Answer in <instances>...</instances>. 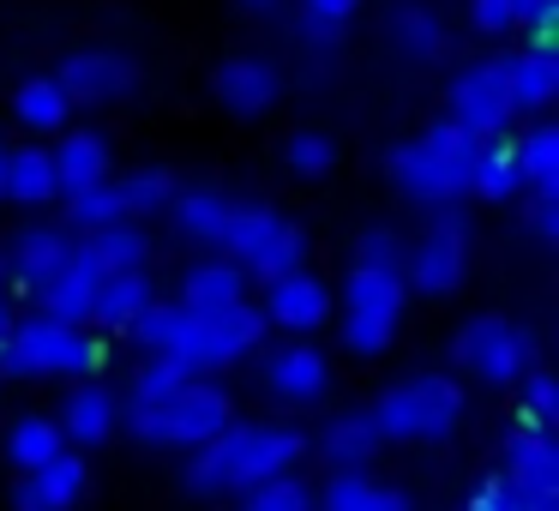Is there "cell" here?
Segmentation results:
<instances>
[{
    "mask_svg": "<svg viewBox=\"0 0 559 511\" xmlns=\"http://www.w3.org/2000/svg\"><path fill=\"white\" fill-rule=\"evenodd\" d=\"M211 97H217L235 121H253V115H265L271 103L283 97V79H277V67L259 61V55H229V61L211 73Z\"/></svg>",
    "mask_w": 559,
    "mask_h": 511,
    "instance_id": "cell-15",
    "label": "cell"
},
{
    "mask_svg": "<svg viewBox=\"0 0 559 511\" xmlns=\"http://www.w3.org/2000/svg\"><path fill=\"white\" fill-rule=\"evenodd\" d=\"M115 397L103 385H85V379H79L73 391H67V403H61V439H67V451H91V445H103V439H115Z\"/></svg>",
    "mask_w": 559,
    "mask_h": 511,
    "instance_id": "cell-22",
    "label": "cell"
},
{
    "mask_svg": "<svg viewBox=\"0 0 559 511\" xmlns=\"http://www.w3.org/2000/svg\"><path fill=\"white\" fill-rule=\"evenodd\" d=\"M229 211H235V199L223 193V187H211V181L181 187V193L169 199V217H175V229H181V241L211 247V253L223 247V229H229Z\"/></svg>",
    "mask_w": 559,
    "mask_h": 511,
    "instance_id": "cell-20",
    "label": "cell"
},
{
    "mask_svg": "<svg viewBox=\"0 0 559 511\" xmlns=\"http://www.w3.org/2000/svg\"><path fill=\"white\" fill-rule=\"evenodd\" d=\"M103 361V343L85 325H61V319H13V337L0 343V373L13 379H91Z\"/></svg>",
    "mask_w": 559,
    "mask_h": 511,
    "instance_id": "cell-5",
    "label": "cell"
},
{
    "mask_svg": "<svg viewBox=\"0 0 559 511\" xmlns=\"http://www.w3.org/2000/svg\"><path fill=\"white\" fill-rule=\"evenodd\" d=\"M55 85L67 91L73 109H79V103H85V109H103V103L133 97V91L145 85V67H139V55L115 49V43H85V49H73L61 61Z\"/></svg>",
    "mask_w": 559,
    "mask_h": 511,
    "instance_id": "cell-10",
    "label": "cell"
},
{
    "mask_svg": "<svg viewBox=\"0 0 559 511\" xmlns=\"http://www.w3.org/2000/svg\"><path fill=\"white\" fill-rule=\"evenodd\" d=\"M283 163H289V175H301V181H319V175H331V163H337V145H331L325 133H295L289 145H283Z\"/></svg>",
    "mask_w": 559,
    "mask_h": 511,
    "instance_id": "cell-41",
    "label": "cell"
},
{
    "mask_svg": "<svg viewBox=\"0 0 559 511\" xmlns=\"http://www.w3.org/2000/svg\"><path fill=\"white\" fill-rule=\"evenodd\" d=\"M469 19L481 37H506V31H535V49H554V7L535 0H469Z\"/></svg>",
    "mask_w": 559,
    "mask_h": 511,
    "instance_id": "cell-28",
    "label": "cell"
},
{
    "mask_svg": "<svg viewBox=\"0 0 559 511\" xmlns=\"http://www.w3.org/2000/svg\"><path fill=\"white\" fill-rule=\"evenodd\" d=\"M295 13H301V31L307 37H337L355 13H361V0H295Z\"/></svg>",
    "mask_w": 559,
    "mask_h": 511,
    "instance_id": "cell-42",
    "label": "cell"
},
{
    "mask_svg": "<svg viewBox=\"0 0 559 511\" xmlns=\"http://www.w3.org/2000/svg\"><path fill=\"white\" fill-rule=\"evenodd\" d=\"M451 361L469 379H481V385L506 391V385H518V379L535 373V337L506 313H481L451 337Z\"/></svg>",
    "mask_w": 559,
    "mask_h": 511,
    "instance_id": "cell-7",
    "label": "cell"
},
{
    "mask_svg": "<svg viewBox=\"0 0 559 511\" xmlns=\"http://www.w3.org/2000/svg\"><path fill=\"white\" fill-rule=\"evenodd\" d=\"M379 427H373V415L367 409H343V415H331L325 421V433H319V457L331 463V470H367V463L379 457Z\"/></svg>",
    "mask_w": 559,
    "mask_h": 511,
    "instance_id": "cell-24",
    "label": "cell"
},
{
    "mask_svg": "<svg viewBox=\"0 0 559 511\" xmlns=\"http://www.w3.org/2000/svg\"><path fill=\"white\" fill-rule=\"evenodd\" d=\"M499 67H506V91H511V115H547V103H554V85H559V67L554 55H499Z\"/></svg>",
    "mask_w": 559,
    "mask_h": 511,
    "instance_id": "cell-27",
    "label": "cell"
},
{
    "mask_svg": "<svg viewBox=\"0 0 559 511\" xmlns=\"http://www.w3.org/2000/svg\"><path fill=\"white\" fill-rule=\"evenodd\" d=\"M289 0H235V13H247V19H277Z\"/></svg>",
    "mask_w": 559,
    "mask_h": 511,
    "instance_id": "cell-45",
    "label": "cell"
},
{
    "mask_svg": "<svg viewBox=\"0 0 559 511\" xmlns=\"http://www.w3.org/2000/svg\"><path fill=\"white\" fill-rule=\"evenodd\" d=\"M457 511H481V499H469V506H457Z\"/></svg>",
    "mask_w": 559,
    "mask_h": 511,
    "instance_id": "cell-49",
    "label": "cell"
},
{
    "mask_svg": "<svg viewBox=\"0 0 559 511\" xmlns=\"http://www.w3.org/2000/svg\"><path fill=\"white\" fill-rule=\"evenodd\" d=\"M151 301H157V283H151L145 271H115V277H103L97 301H91V325L133 331V319L145 313Z\"/></svg>",
    "mask_w": 559,
    "mask_h": 511,
    "instance_id": "cell-25",
    "label": "cell"
},
{
    "mask_svg": "<svg viewBox=\"0 0 559 511\" xmlns=\"http://www.w3.org/2000/svg\"><path fill=\"white\" fill-rule=\"evenodd\" d=\"M403 307H409V289L403 277H385V271H349L343 283V349L349 355H385L391 337L403 325Z\"/></svg>",
    "mask_w": 559,
    "mask_h": 511,
    "instance_id": "cell-8",
    "label": "cell"
},
{
    "mask_svg": "<svg viewBox=\"0 0 559 511\" xmlns=\"http://www.w3.org/2000/svg\"><path fill=\"white\" fill-rule=\"evenodd\" d=\"M73 229H61V223H25V229L13 235V247H7V283L25 295H37L43 283L61 271V259L73 253Z\"/></svg>",
    "mask_w": 559,
    "mask_h": 511,
    "instance_id": "cell-16",
    "label": "cell"
},
{
    "mask_svg": "<svg viewBox=\"0 0 559 511\" xmlns=\"http://www.w3.org/2000/svg\"><path fill=\"white\" fill-rule=\"evenodd\" d=\"M518 157H511V139H487L481 151H475V175H469V193L487 199V205H499V199L518 193Z\"/></svg>",
    "mask_w": 559,
    "mask_h": 511,
    "instance_id": "cell-35",
    "label": "cell"
},
{
    "mask_svg": "<svg viewBox=\"0 0 559 511\" xmlns=\"http://www.w3.org/2000/svg\"><path fill=\"white\" fill-rule=\"evenodd\" d=\"M307 457V433L301 427H271V421H229L211 445H199L181 470V487L193 499H223V494H247V487L289 475Z\"/></svg>",
    "mask_w": 559,
    "mask_h": 511,
    "instance_id": "cell-1",
    "label": "cell"
},
{
    "mask_svg": "<svg viewBox=\"0 0 559 511\" xmlns=\"http://www.w3.org/2000/svg\"><path fill=\"white\" fill-rule=\"evenodd\" d=\"M235 301H247V271L241 265H229V259H199V265L181 271V301H175L181 313L211 319Z\"/></svg>",
    "mask_w": 559,
    "mask_h": 511,
    "instance_id": "cell-19",
    "label": "cell"
},
{
    "mask_svg": "<svg viewBox=\"0 0 559 511\" xmlns=\"http://www.w3.org/2000/svg\"><path fill=\"white\" fill-rule=\"evenodd\" d=\"M115 193H121L127 223H145V217H157V211H169V199L181 193V181H175V169H163V163H145V169L121 175Z\"/></svg>",
    "mask_w": 559,
    "mask_h": 511,
    "instance_id": "cell-32",
    "label": "cell"
},
{
    "mask_svg": "<svg viewBox=\"0 0 559 511\" xmlns=\"http://www.w3.org/2000/svg\"><path fill=\"white\" fill-rule=\"evenodd\" d=\"M235 421V397L229 385H217L211 373L187 379L181 397L151 403V409H127V433L151 451H199Z\"/></svg>",
    "mask_w": 559,
    "mask_h": 511,
    "instance_id": "cell-3",
    "label": "cell"
},
{
    "mask_svg": "<svg viewBox=\"0 0 559 511\" xmlns=\"http://www.w3.org/2000/svg\"><path fill=\"white\" fill-rule=\"evenodd\" d=\"M49 157H55V181H61V199L67 193H85V187H97V181H115V145H109V133H67L61 145H49Z\"/></svg>",
    "mask_w": 559,
    "mask_h": 511,
    "instance_id": "cell-21",
    "label": "cell"
},
{
    "mask_svg": "<svg viewBox=\"0 0 559 511\" xmlns=\"http://www.w3.org/2000/svg\"><path fill=\"white\" fill-rule=\"evenodd\" d=\"M7 337H13V307L0 301V343H7Z\"/></svg>",
    "mask_w": 559,
    "mask_h": 511,
    "instance_id": "cell-46",
    "label": "cell"
},
{
    "mask_svg": "<svg viewBox=\"0 0 559 511\" xmlns=\"http://www.w3.org/2000/svg\"><path fill=\"white\" fill-rule=\"evenodd\" d=\"M403 259H409V241L397 229H361L355 235V271H385V277H403Z\"/></svg>",
    "mask_w": 559,
    "mask_h": 511,
    "instance_id": "cell-39",
    "label": "cell"
},
{
    "mask_svg": "<svg viewBox=\"0 0 559 511\" xmlns=\"http://www.w3.org/2000/svg\"><path fill=\"white\" fill-rule=\"evenodd\" d=\"M61 451H67V439H61V427H55L49 415H19V421L7 427V463H13L19 475L55 463Z\"/></svg>",
    "mask_w": 559,
    "mask_h": 511,
    "instance_id": "cell-31",
    "label": "cell"
},
{
    "mask_svg": "<svg viewBox=\"0 0 559 511\" xmlns=\"http://www.w3.org/2000/svg\"><path fill=\"white\" fill-rule=\"evenodd\" d=\"M331 307H337V295L325 289V277H313V271H289V277L265 283V307H259V313H265V325L307 337V331H319L331 319Z\"/></svg>",
    "mask_w": 559,
    "mask_h": 511,
    "instance_id": "cell-12",
    "label": "cell"
},
{
    "mask_svg": "<svg viewBox=\"0 0 559 511\" xmlns=\"http://www.w3.org/2000/svg\"><path fill=\"white\" fill-rule=\"evenodd\" d=\"M187 379H193V373H187L181 361H169V355H145V361H139V373H133V409H151V403L181 397Z\"/></svg>",
    "mask_w": 559,
    "mask_h": 511,
    "instance_id": "cell-38",
    "label": "cell"
},
{
    "mask_svg": "<svg viewBox=\"0 0 559 511\" xmlns=\"http://www.w3.org/2000/svg\"><path fill=\"white\" fill-rule=\"evenodd\" d=\"M469 277V229H463L457 205L433 211V223L421 229V241L403 259V289L427 295V301H445V295L463 289Z\"/></svg>",
    "mask_w": 559,
    "mask_h": 511,
    "instance_id": "cell-9",
    "label": "cell"
},
{
    "mask_svg": "<svg viewBox=\"0 0 559 511\" xmlns=\"http://www.w3.org/2000/svg\"><path fill=\"white\" fill-rule=\"evenodd\" d=\"M103 277H109V271L91 259V247H73V253L61 259V271H55V277L37 289L43 319H61V325H91V301H97Z\"/></svg>",
    "mask_w": 559,
    "mask_h": 511,
    "instance_id": "cell-13",
    "label": "cell"
},
{
    "mask_svg": "<svg viewBox=\"0 0 559 511\" xmlns=\"http://www.w3.org/2000/svg\"><path fill=\"white\" fill-rule=\"evenodd\" d=\"M241 511H313V487L301 482V475H271V482L247 487Z\"/></svg>",
    "mask_w": 559,
    "mask_h": 511,
    "instance_id": "cell-40",
    "label": "cell"
},
{
    "mask_svg": "<svg viewBox=\"0 0 559 511\" xmlns=\"http://www.w3.org/2000/svg\"><path fill=\"white\" fill-rule=\"evenodd\" d=\"M511 157H518V181L535 187V193H554V169H559V133L554 121H535L523 139H511Z\"/></svg>",
    "mask_w": 559,
    "mask_h": 511,
    "instance_id": "cell-34",
    "label": "cell"
},
{
    "mask_svg": "<svg viewBox=\"0 0 559 511\" xmlns=\"http://www.w3.org/2000/svg\"><path fill=\"white\" fill-rule=\"evenodd\" d=\"M499 482L511 494H559V457H554V433L530 421H511L506 457H499Z\"/></svg>",
    "mask_w": 559,
    "mask_h": 511,
    "instance_id": "cell-17",
    "label": "cell"
},
{
    "mask_svg": "<svg viewBox=\"0 0 559 511\" xmlns=\"http://www.w3.org/2000/svg\"><path fill=\"white\" fill-rule=\"evenodd\" d=\"M0 187H7V145H0Z\"/></svg>",
    "mask_w": 559,
    "mask_h": 511,
    "instance_id": "cell-47",
    "label": "cell"
},
{
    "mask_svg": "<svg viewBox=\"0 0 559 511\" xmlns=\"http://www.w3.org/2000/svg\"><path fill=\"white\" fill-rule=\"evenodd\" d=\"M85 494H91L85 451H61L55 463L13 482V511H73V506H85Z\"/></svg>",
    "mask_w": 559,
    "mask_h": 511,
    "instance_id": "cell-14",
    "label": "cell"
},
{
    "mask_svg": "<svg viewBox=\"0 0 559 511\" xmlns=\"http://www.w3.org/2000/svg\"><path fill=\"white\" fill-rule=\"evenodd\" d=\"M475 151L481 145L463 139L451 121H433L415 139L391 145L385 175H391V187H397L403 199H415V205H427V211H445V205H463V199H469Z\"/></svg>",
    "mask_w": 559,
    "mask_h": 511,
    "instance_id": "cell-2",
    "label": "cell"
},
{
    "mask_svg": "<svg viewBox=\"0 0 559 511\" xmlns=\"http://www.w3.org/2000/svg\"><path fill=\"white\" fill-rule=\"evenodd\" d=\"M217 259H229L247 277H265V283L289 277V271H307V229L271 205H235Z\"/></svg>",
    "mask_w": 559,
    "mask_h": 511,
    "instance_id": "cell-6",
    "label": "cell"
},
{
    "mask_svg": "<svg viewBox=\"0 0 559 511\" xmlns=\"http://www.w3.org/2000/svg\"><path fill=\"white\" fill-rule=\"evenodd\" d=\"M13 115L25 133H67V115H73V103H67V91L55 85V73H37L25 79V85L13 91Z\"/></svg>",
    "mask_w": 559,
    "mask_h": 511,
    "instance_id": "cell-30",
    "label": "cell"
},
{
    "mask_svg": "<svg viewBox=\"0 0 559 511\" xmlns=\"http://www.w3.org/2000/svg\"><path fill=\"white\" fill-rule=\"evenodd\" d=\"M373 427L379 439H397V445H439V439L457 433L463 421V385L451 373H409L373 403Z\"/></svg>",
    "mask_w": 559,
    "mask_h": 511,
    "instance_id": "cell-4",
    "label": "cell"
},
{
    "mask_svg": "<svg viewBox=\"0 0 559 511\" xmlns=\"http://www.w3.org/2000/svg\"><path fill=\"white\" fill-rule=\"evenodd\" d=\"M523 409H518V421H530V427H547L554 433V415H559V391H554V373H530L523 379Z\"/></svg>",
    "mask_w": 559,
    "mask_h": 511,
    "instance_id": "cell-43",
    "label": "cell"
},
{
    "mask_svg": "<svg viewBox=\"0 0 559 511\" xmlns=\"http://www.w3.org/2000/svg\"><path fill=\"white\" fill-rule=\"evenodd\" d=\"M85 247H91V259H97L103 271H145V259H151V235H145V223H109V229H97V235H85Z\"/></svg>",
    "mask_w": 559,
    "mask_h": 511,
    "instance_id": "cell-33",
    "label": "cell"
},
{
    "mask_svg": "<svg viewBox=\"0 0 559 511\" xmlns=\"http://www.w3.org/2000/svg\"><path fill=\"white\" fill-rule=\"evenodd\" d=\"M121 217H127V211H121L115 181H97V187H85V193H67V223H61V229L97 235V229H109V223H121Z\"/></svg>",
    "mask_w": 559,
    "mask_h": 511,
    "instance_id": "cell-37",
    "label": "cell"
},
{
    "mask_svg": "<svg viewBox=\"0 0 559 511\" xmlns=\"http://www.w3.org/2000/svg\"><path fill=\"white\" fill-rule=\"evenodd\" d=\"M319 511H409V499L391 482H373L367 470H331Z\"/></svg>",
    "mask_w": 559,
    "mask_h": 511,
    "instance_id": "cell-29",
    "label": "cell"
},
{
    "mask_svg": "<svg viewBox=\"0 0 559 511\" xmlns=\"http://www.w3.org/2000/svg\"><path fill=\"white\" fill-rule=\"evenodd\" d=\"M445 121L457 127L463 139H475V145H487V139H499L511 127V91H506V67H499V55L493 61L463 67V73L451 79Z\"/></svg>",
    "mask_w": 559,
    "mask_h": 511,
    "instance_id": "cell-11",
    "label": "cell"
},
{
    "mask_svg": "<svg viewBox=\"0 0 559 511\" xmlns=\"http://www.w3.org/2000/svg\"><path fill=\"white\" fill-rule=\"evenodd\" d=\"M391 43H397L409 61H439L445 55V25H439V13H427V7H397L391 13Z\"/></svg>",
    "mask_w": 559,
    "mask_h": 511,
    "instance_id": "cell-36",
    "label": "cell"
},
{
    "mask_svg": "<svg viewBox=\"0 0 559 511\" xmlns=\"http://www.w3.org/2000/svg\"><path fill=\"white\" fill-rule=\"evenodd\" d=\"M530 229H535V241H554V235H559L554 193H535V199H530Z\"/></svg>",
    "mask_w": 559,
    "mask_h": 511,
    "instance_id": "cell-44",
    "label": "cell"
},
{
    "mask_svg": "<svg viewBox=\"0 0 559 511\" xmlns=\"http://www.w3.org/2000/svg\"><path fill=\"white\" fill-rule=\"evenodd\" d=\"M265 313H259L253 301H235V307H223V313H211L205 319V337H211V367H235V361H247V355L265 343Z\"/></svg>",
    "mask_w": 559,
    "mask_h": 511,
    "instance_id": "cell-23",
    "label": "cell"
},
{
    "mask_svg": "<svg viewBox=\"0 0 559 511\" xmlns=\"http://www.w3.org/2000/svg\"><path fill=\"white\" fill-rule=\"evenodd\" d=\"M265 391L277 403H319L331 391V361L313 349V343H283L277 355H265Z\"/></svg>",
    "mask_w": 559,
    "mask_h": 511,
    "instance_id": "cell-18",
    "label": "cell"
},
{
    "mask_svg": "<svg viewBox=\"0 0 559 511\" xmlns=\"http://www.w3.org/2000/svg\"><path fill=\"white\" fill-rule=\"evenodd\" d=\"M0 199H13V205H55V199H61L49 145L7 151V187H0Z\"/></svg>",
    "mask_w": 559,
    "mask_h": 511,
    "instance_id": "cell-26",
    "label": "cell"
},
{
    "mask_svg": "<svg viewBox=\"0 0 559 511\" xmlns=\"http://www.w3.org/2000/svg\"><path fill=\"white\" fill-rule=\"evenodd\" d=\"M0 289H7V253H0Z\"/></svg>",
    "mask_w": 559,
    "mask_h": 511,
    "instance_id": "cell-48",
    "label": "cell"
}]
</instances>
